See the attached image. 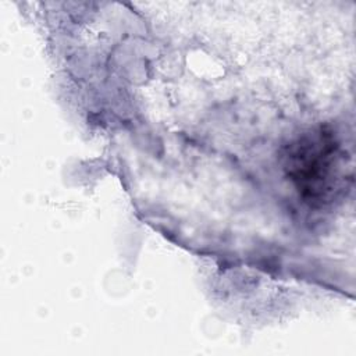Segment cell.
Returning <instances> with one entry per match:
<instances>
[{
    "instance_id": "cell-1",
    "label": "cell",
    "mask_w": 356,
    "mask_h": 356,
    "mask_svg": "<svg viewBox=\"0 0 356 356\" xmlns=\"http://www.w3.org/2000/svg\"><path fill=\"white\" fill-rule=\"evenodd\" d=\"M338 165V145L320 131L293 143L288 153V174L306 199L321 200L334 186Z\"/></svg>"
}]
</instances>
